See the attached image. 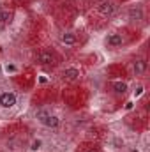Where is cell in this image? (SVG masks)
<instances>
[{
    "label": "cell",
    "instance_id": "1",
    "mask_svg": "<svg viewBox=\"0 0 150 152\" xmlns=\"http://www.w3.org/2000/svg\"><path fill=\"white\" fill-rule=\"evenodd\" d=\"M36 118H37V122L41 126H44V127H48V129H57L58 126H60V118L57 117V115L50 113L48 110H37L36 112Z\"/></svg>",
    "mask_w": 150,
    "mask_h": 152
},
{
    "label": "cell",
    "instance_id": "2",
    "mask_svg": "<svg viewBox=\"0 0 150 152\" xmlns=\"http://www.w3.org/2000/svg\"><path fill=\"white\" fill-rule=\"evenodd\" d=\"M117 11H118V5H117V2H113V0H101V2L97 4V12H99L101 16L110 18V16H113Z\"/></svg>",
    "mask_w": 150,
    "mask_h": 152
},
{
    "label": "cell",
    "instance_id": "3",
    "mask_svg": "<svg viewBox=\"0 0 150 152\" xmlns=\"http://www.w3.org/2000/svg\"><path fill=\"white\" fill-rule=\"evenodd\" d=\"M16 101H18V97H16L14 92H11V90L0 92V108H5V110L14 108L16 106Z\"/></svg>",
    "mask_w": 150,
    "mask_h": 152
},
{
    "label": "cell",
    "instance_id": "4",
    "mask_svg": "<svg viewBox=\"0 0 150 152\" xmlns=\"http://www.w3.org/2000/svg\"><path fill=\"white\" fill-rule=\"evenodd\" d=\"M125 42V39L122 34H118V32H111V34H108L106 36V44L110 46V48H118V46H122Z\"/></svg>",
    "mask_w": 150,
    "mask_h": 152
},
{
    "label": "cell",
    "instance_id": "5",
    "mask_svg": "<svg viewBox=\"0 0 150 152\" xmlns=\"http://www.w3.org/2000/svg\"><path fill=\"white\" fill-rule=\"evenodd\" d=\"M133 73L136 76H141L147 73V60L145 58H136L133 60Z\"/></svg>",
    "mask_w": 150,
    "mask_h": 152
},
{
    "label": "cell",
    "instance_id": "6",
    "mask_svg": "<svg viewBox=\"0 0 150 152\" xmlns=\"http://www.w3.org/2000/svg\"><path fill=\"white\" fill-rule=\"evenodd\" d=\"M37 64L41 66H50V64H53V60H55V57H53V53L51 51H41L37 53Z\"/></svg>",
    "mask_w": 150,
    "mask_h": 152
},
{
    "label": "cell",
    "instance_id": "7",
    "mask_svg": "<svg viewBox=\"0 0 150 152\" xmlns=\"http://www.w3.org/2000/svg\"><path fill=\"white\" fill-rule=\"evenodd\" d=\"M62 76H64V80H67V81H76V80L81 78V73H79L78 67H67V69H64Z\"/></svg>",
    "mask_w": 150,
    "mask_h": 152
},
{
    "label": "cell",
    "instance_id": "8",
    "mask_svg": "<svg viewBox=\"0 0 150 152\" xmlns=\"http://www.w3.org/2000/svg\"><path fill=\"white\" fill-rule=\"evenodd\" d=\"M60 42L66 44V46H74L78 42V37H76L74 32H62L60 34Z\"/></svg>",
    "mask_w": 150,
    "mask_h": 152
},
{
    "label": "cell",
    "instance_id": "9",
    "mask_svg": "<svg viewBox=\"0 0 150 152\" xmlns=\"http://www.w3.org/2000/svg\"><path fill=\"white\" fill-rule=\"evenodd\" d=\"M111 88L117 96H124V94H127V88H129V87H127L125 81H120V80H118V81H113L111 83Z\"/></svg>",
    "mask_w": 150,
    "mask_h": 152
},
{
    "label": "cell",
    "instance_id": "10",
    "mask_svg": "<svg viewBox=\"0 0 150 152\" xmlns=\"http://www.w3.org/2000/svg\"><path fill=\"white\" fill-rule=\"evenodd\" d=\"M129 20H133V21H141V20H143V9H141L140 5L129 9Z\"/></svg>",
    "mask_w": 150,
    "mask_h": 152
},
{
    "label": "cell",
    "instance_id": "11",
    "mask_svg": "<svg viewBox=\"0 0 150 152\" xmlns=\"http://www.w3.org/2000/svg\"><path fill=\"white\" fill-rule=\"evenodd\" d=\"M11 20H12V12H11V11H7V9H0V27L9 25V23H11Z\"/></svg>",
    "mask_w": 150,
    "mask_h": 152
},
{
    "label": "cell",
    "instance_id": "12",
    "mask_svg": "<svg viewBox=\"0 0 150 152\" xmlns=\"http://www.w3.org/2000/svg\"><path fill=\"white\" fill-rule=\"evenodd\" d=\"M41 147H42V140H34V142H32V143H30V151H39V149H41Z\"/></svg>",
    "mask_w": 150,
    "mask_h": 152
},
{
    "label": "cell",
    "instance_id": "13",
    "mask_svg": "<svg viewBox=\"0 0 150 152\" xmlns=\"http://www.w3.org/2000/svg\"><path fill=\"white\" fill-rule=\"evenodd\" d=\"M141 94H143V85H140V87L134 90V97H140Z\"/></svg>",
    "mask_w": 150,
    "mask_h": 152
},
{
    "label": "cell",
    "instance_id": "14",
    "mask_svg": "<svg viewBox=\"0 0 150 152\" xmlns=\"http://www.w3.org/2000/svg\"><path fill=\"white\" fill-rule=\"evenodd\" d=\"M5 71H7V73H14V71H16V67H14V66H7V67H5Z\"/></svg>",
    "mask_w": 150,
    "mask_h": 152
},
{
    "label": "cell",
    "instance_id": "15",
    "mask_svg": "<svg viewBox=\"0 0 150 152\" xmlns=\"http://www.w3.org/2000/svg\"><path fill=\"white\" fill-rule=\"evenodd\" d=\"M131 152H140V151H138V149H133V151H131Z\"/></svg>",
    "mask_w": 150,
    "mask_h": 152
},
{
    "label": "cell",
    "instance_id": "16",
    "mask_svg": "<svg viewBox=\"0 0 150 152\" xmlns=\"http://www.w3.org/2000/svg\"><path fill=\"white\" fill-rule=\"evenodd\" d=\"M88 152H97V151H88Z\"/></svg>",
    "mask_w": 150,
    "mask_h": 152
}]
</instances>
